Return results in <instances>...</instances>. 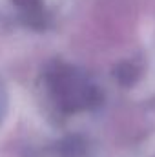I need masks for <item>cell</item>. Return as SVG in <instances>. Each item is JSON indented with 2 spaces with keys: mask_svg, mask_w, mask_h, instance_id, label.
Returning a JSON list of instances; mask_svg holds the SVG:
<instances>
[{
  "mask_svg": "<svg viewBox=\"0 0 155 157\" xmlns=\"http://www.w3.org/2000/svg\"><path fill=\"white\" fill-rule=\"evenodd\" d=\"M42 86L57 112L77 115L102 106L104 90L84 68L55 59L42 70Z\"/></svg>",
  "mask_w": 155,
  "mask_h": 157,
  "instance_id": "1",
  "label": "cell"
},
{
  "mask_svg": "<svg viewBox=\"0 0 155 157\" xmlns=\"http://www.w3.org/2000/svg\"><path fill=\"white\" fill-rule=\"evenodd\" d=\"M13 22L33 29L46 31L53 24V9L47 0H7Z\"/></svg>",
  "mask_w": 155,
  "mask_h": 157,
  "instance_id": "2",
  "label": "cell"
},
{
  "mask_svg": "<svg viewBox=\"0 0 155 157\" xmlns=\"http://www.w3.org/2000/svg\"><path fill=\"white\" fill-rule=\"evenodd\" d=\"M153 157H155V155H153Z\"/></svg>",
  "mask_w": 155,
  "mask_h": 157,
  "instance_id": "6",
  "label": "cell"
},
{
  "mask_svg": "<svg viewBox=\"0 0 155 157\" xmlns=\"http://www.w3.org/2000/svg\"><path fill=\"white\" fill-rule=\"evenodd\" d=\"M28 157H93V152L82 137L68 135L29 152Z\"/></svg>",
  "mask_w": 155,
  "mask_h": 157,
  "instance_id": "3",
  "label": "cell"
},
{
  "mask_svg": "<svg viewBox=\"0 0 155 157\" xmlns=\"http://www.w3.org/2000/svg\"><path fill=\"white\" fill-rule=\"evenodd\" d=\"M142 75V68L137 60L128 59V60H120L113 68V78L117 84H120L122 88H131Z\"/></svg>",
  "mask_w": 155,
  "mask_h": 157,
  "instance_id": "4",
  "label": "cell"
},
{
  "mask_svg": "<svg viewBox=\"0 0 155 157\" xmlns=\"http://www.w3.org/2000/svg\"><path fill=\"white\" fill-rule=\"evenodd\" d=\"M7 110H9V91H7L4 80L0 78V126L7 115Z\"/></svg>",
  "mask_w": 155,
  "mask_h": 157,
  "instance_id": "5",
  "label": "cell"
}]
</instances>
